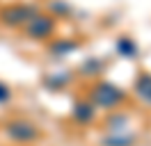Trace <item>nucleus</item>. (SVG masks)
Here are the masks:
<instances>
[{
    "mask_svg": "<svg viewBox=\"0 0 151 146\" xmlns=\"http://www.w3.org/2000/svg\"><path fill=\"white\" fill-rule=\"evenodd\" d=\"M5 135L14 144H32L41 137V130L28 119H12L5 123Z\"/></svg>",
    "mask_w": 151,
    "mask_h": 146,
    "instance_id": "7ed1b4c3",
    "label": "nucleus"
},
{
    "mask_svg": "<svg viewBox=\"0 0 151 146\" xmlns=\"http://www.w3.org/2000/svg\"><path fill=\"white\" fill-rule=\"evenodd\" d=\"M103 59H96V57H89V59H85V62H83V66H80V75H83V78H96V75H99V73L103 71Z\"/></svg>",
    "mask_w": 151,
    "mask_h": 146,
    "instance_id": "9b49d317",
    "label": "nucleus"
},
{
    "mask_svg": "<svg viewBox=\"0 0 151 146\" xmlns=\"http://www.w3.org/2000/svg\"><path fill=\"white\" fill-rule=\"evenodd\" d=\"M55 27H57V18L55 16L39 11L35 18L28 21V25L23 27V30H25V34H28L30 39H35V41H46V39H50V36L55 34Z\"/></svg>",
    "mask_w": 151,
    "mask_h": 146,
    "instance_id": "20e7f679",
    "label": "nucleus"
},
{
    "mask_svg": "<svg viewBox=\"0 0 151 146\" xmlns=\"http://www.w3.org/2000/svg\"><path fill=\"white\" fill-rule=\"evenodd\" d=\"M39 14V5L35 2H16L0 9V23L5 27H25L30 18Z\"/></svg>",
    "mask_w": 151,
    "mask_h": 146,
    "instance_id": "f03ea898",
    "label": "nucleus"
},
{
    "mask_svg": "<svg viewBox=\"0 0 151 146\" xmlns=\"http://www.w3.org/2000/svg\"><path fill=\"white\" fill-rule=\"evenodd\" d=\"M89 103L94 105L96 110H117L119 105H124L128 100V94L114 84V82H108V80H99L96 84H92L89 89Z\"/></svg>",
    "mask_w": 151,
    "mask_h": 146,
    "instance_id": "f257e3e1",
    "label": "nucleus"
},
{
    "mask_svg": "<svg viewBox=\"0 0 151 146\" xmlns=\"http://www.w3.org/2000/svg\"><path fill=\"white\" fill-rule=\"evenodd\" d=\"M105 126H108L110 132H126V128H128V114L126 112H112Z\"/></svg>",
    "mask_w": 151,
    "mask_h": 146,
    "instance_id": "9d476101",
    "label": "nucleus"
},
{
    "mask_svg": "<svg viewBox=\"0 0 151 146\" xmlns=\"http://www.w3.org/2000/svg\"><path fill=\"white\" fill-rule=\"evenodd\" d=\"M133 94L151 107V73H140L135 78V84H133Z\"/></svg>",
    "mask_w": 151,
    "mask_h": 146,
    "instance_id": "423d86ee",
    "label": "nucleus"
},
{
    "mask_svg": "<svg viewBox=\"0 0 151 146\" xmlns=\"http://www.w3.org/2000/svg\"><path fill=\"white\" fill-rule=\"evenodd\" d=\"M80 44L76 41V39H66V36H57L55 41L50 44V53L55 55V57H66V55H71L73 50H78Z\"/></svg>",
    "mask_w": 151,
    "mask_h": 146,
    "instance_id": "0eeeda50",
    "label": "nucleus"
},
{
    "mask_svg": "<svg viewBox=\"0 0 151 146\" xmlns=\"http://www.w3.org/2000/svg\"><path fill=\"white\" fill-rule=\"evenodd\" d=\"M71 117H73L76 123L89 126V123H94V119H96V107L87 98H78L73 103V107H71Z\"/></svg>",
    "mask_w": 151,
    "mask_h": 146,
    "instance_id": "39448f33",
    "label": "nucleus"
},
{
    "mask_svg": "<svg viewBox=\"0 0 151 146\" xmlns=\"http://www.w3.org/2000/svg\"><path fill=\"white\" fill-rule=\"evenodd\" d=\"M50 16H55V18H60V16H66L69 11H71V7L66 5L64 0H57V2H50Z\"/></svg>",
    "mask_w": 151,
    "mask_h": 146,
    "instance_id": "ddd939ff",
    "label": "nucleus"
},
{
    "mask_svg": "<svg viewBox=\"0 0 151 146\" xmlns=\"http://www.w3.org/2000/svg\"><path fill=\"white\" fill-rule=\"evenodd\" d=\"M135 144V135L128 132H112L110 137L103 139V146H133Z\"/></svg>",
    "mask_w": 151,
    "mask_h": 146,
    "instance_id": "f8f14e48",
    "label": "nucleus"
},
{
    "mask_svg": "<svg viewBox=\"0 0 151 146\" xmlns=\"http://www.w3.org/2000/svg\"><path fill=\"white\" fill-rule=\"evenodd\" d=\"M114 50H117V55H122V57H126V59H133V57H137V44L133 41L131 36H119L117 39V44H114Z\"/></svg>",
    "mask_w": 151,
    "mask_h": 146,
    "instance_id": "1a4fd4ad",
    "label": "nucleus"
},
{
    "mask_svg": "<svg viewBox=\"0 0 151 146\" xmlns=\"http://www.w3.org/2000/svg\"><path fill=\"white\" fill-rule=\"evenodd\" d=\"M71 80H73V75L69 71H62V73H50V75H46V78H44V84L53 91H60V89H64L66 84H71Z\"/></svg>",
    "mask_w": 151,
    "mask_h": 146,
    "instance_id": "6e6552de",
    "label": "nucleus"
},
{
    "mask_svg": "<svg viewBox=\"0 0 151 146\" xmlns=\"http://www.w3.org/2000/svg\"><path fill=\"white\" fill-rule=\"evenodd\" d=\"M12 100V89H9V84H5V82L0 80V105H7Z\"/></svg>",
    "mask_w": 151,
    "mask_h": 146,
    "instance_id": "4468645a",
    "label": "nucleus"
}]
</instances>
